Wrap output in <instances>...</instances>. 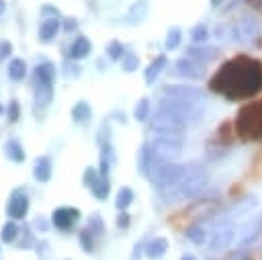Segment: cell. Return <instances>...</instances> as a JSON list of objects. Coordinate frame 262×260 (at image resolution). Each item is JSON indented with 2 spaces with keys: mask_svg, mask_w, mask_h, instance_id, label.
<instances>
[{
  "mask_svg": "<svg viewBox=\"0 0 262 260\" xmlns=\"http://www.w3.org/2000/svg\"><path fill=\"white\" fill-rule=\"evenodd\" d=\"M209 88L227 100L252 98L262 90V61L248 55H235L219 66L209 80Z\"/></svg>",
  "mask_w": 262,
  "mask_h": 260,
  "instance_id": "obj_1",
  "label": "cell"
},
{
  "mask_svg": "<svg viewBox=\"0 0 262 260\" xmlns=\"http://www.w3.org/2000/svg\"><path fill=\"white\" fill-rule=\"evenodd\" d=\"M207 182H209L207 168L203 164L192 162L190 172L178 184H174V186H170L166 190H160V199L164 203H178V201H184V199H194L196 194L203 192Z\"/></svg>",
  "mask_w": 262,
  "mask_h": 260,
  "instance_id": "obj_2",
  "label": "cell"
},
{
  "mask_svg": "<svg viewBox=\"0 0 262 260\" xmlns=\"http://www.w3.org/2000/svg\"><path fill=\"white\" fill-rule=\"evenodd\" d=\"M192 168V162H172V160H160L156 158L154 162V168H151V176H149V182L154 184V188L160 192V190H166L174 184H178Z\"/></svg>",
  "mask_w": 262,
  "mask_h": 260,
  "instance_id": "obj_3",
  "label": "cell"
},
{
  "mask_svg": "<svg viewBox=\"0 0 262 260\" xmlns=\"http://www.w3.org/2000/svg\"><path fill=\"white\" fill-rule=\"evenodd\" d=\"M235 133L244 141L262 139V98L252 100L237 111L235 117Z\"/></svg>",
  "mask_w": 262,
  "mask_h": 260,
  "instance_id": "obj_4",
  "label": "cell"
},
{
  "mask_svg": "<svg viewBox=\"0 0 262 260\" xmlns=\"http://www.w3.org/2000/svg\"><path fill=\"white\" fill-rule=\"evenodd\" d=\"M158 109L166 111L178 119H182L184 123L188 121H199L205 115V106L199 102H190V100H182V98H174V96H162L158 100Z\"/></svg>",
  "mask_w": 262,
  "mask_h": 260,
  "instance_id": "obj_5",
  "label": "cell"
},
{
  "mask_svg": "<svg viewBox=\"0 0 262 260\" xmlns=\"http://www.w3.org/2000/svg\"><path fill=\"white\" fill-rule=\"evenodd\" d=\"M149 129L156 135H172V137H182L186 133V123L166 111H156L149 117Z\"/></svg>",
  "mask_w": 262,
  "mask_h": 260,
  "instance_id": "obj_6",
  "label": "cell"
},
{
  "mask_svg": "<svg viewBox=\"0 0 262 260\" xmlns=\"http://www.w3.org/2000/svg\"><path fill=\"white\" fill-rule=\"evenodd\" d=\"M151 151L160 160H174L182 151V137H172V135H156L151 139Z\"/></svg>",
  "mask_w": 262,
  "mask_h": 260,
  "instance_id": "obj_7",
  "label": "cell"
},
{
  "mask_svg": "<svg viewBox=\"0 0 262 260\" xmlns=\"http://www.w3.org/2000/svg\"><path fill=\"white\" fill-rule=\"evenodd\" d=\"M260 35V25L254 16H242L229 31L231 41L244 45V43H252L256 37Z\"/></svg>",
  "mask_w": 262,
  "mask_h": 260,
  "instance_id": "obj_8",
  "label": "cell"
},
{
  "mask_svg": "<svg viewBox=\"0 0 262 260\" xmlns=\"http://www.w3.org/2000/svg\"><path fill=\"white\" fill-rule=\"evenodd\" d=\"M235 240V223H219L213 221V229L207 237V246L211 250H223L231 246Z\"/></svg>",
  "mask_w": 262,
  "mask_h": 260,
  "instance_id": "obj_9",
  "label": "cell"
},
{
  "mask_svg": "<svg viewBox=\"0 0 262 260\" xmlns=\"http://www.w3.org/2000/svg\"><path fill=\"white\" fill-rule=\"evenodd\" d=\"M164 96H174V98H182V100H190V102H199L203 104L207 98V92L194 84H166L162 86Z\"/></svg>",
  "mask_w": 262,
  "mask_h": 260,
  "instance_id": "obj_10",
  "label": "cell"
},
{
  "mask_svg": "<svg viewBox=\"0 0 262 260\" xmlns=\"http://www.w3.org/2000/svg\"><path fill=\"white\" fill-rule=\"evenodd\" d=\"M31 88H33V94H35L37 111L47 109L53 100V82H47V80L39 78L37 74H31Z\"/></svg>",
  "mask_w": 262,
  "mask_h": 260,
  "instance_id": "obj_11",
  "label": "cell"
},
{
  "mask_svg": "<svg viewBox=\"0 0 262 260\" xmlns=\"http://www.w3.org/2000/svg\"><path fill=\"white\" fill-rule=\"evenodd\" d=\"M27 211H29V194L25 192V188H14L8 197V203H6V215L8 219H25L27 217Z\"/></svg>",
  "mask_w": 262,
  "mask_h": 260,
  "instance_id": "obj_12",
  "label": "cell"
},
{
  "mask_svg": "<svg viewBox=\"0 0 262 260\" xmlns=\"http://www.w3.org/2000/svg\"><path fill=\"white\" fill-rule=\"evenodd\" d=\"M78 219H80V209L68 207V205L57 207V209H53V213H51V223H53V227H57L59 231H66V233L74 229V225H76Z\"/></svg>",
  "mask_w": 262,
  "mask_h": 260,
  "instance_id": "obj_13",
  "label": "cell"
},
{
  "mask_svg": "<svg viewBox=\"0 0 262 260\" xmlns=\"http://www.w3.org/2000/svg\"><path fill=\"white\" fill-rule=\"evenodd\" d=\"M174 72H176L178 76H182V78L199 80V78H205V74H207V66H205L203 61H196V59L184 55V57L176 59V63H174Z\"/></svg>",
  "mask_w": 262,
  "mask_h": 260,
  "instance_id": "obj_14",
  "label": "cell"
},
{
  "mask_svg": "<svg viewBox=\"0 0 262 260\" xmlns=\"http://www.w3.org/2000/svg\"><path fill=\"white\" fill-rule=\"evenodd\" d=\"M260 231H262V213H260V215H254V217H250V219L244 221V229H242V233H239V237H237V246H239V248L250 246V244L260 235Z\"/></svg>",
  "mask_w": 262,
  "mask_h": 260,
  "instance_id": "obj_15",
  "label": "cell"
},
{
  "mask_svg": "<svg viewBox=\"0 0 262 260\" xmlns=\"http://www.w3.org/2000/svg\"><path fill=\"white\" fill-rule=\"evenodd\" d=\"M186 55L192 57V59H196V61L207 63V61H211V59H217V57L221 55V49H219L217 45H205V43L194 45V43H192L190 47H186Z\"/></svg>",
  "mask_w": 262,
  "mask_h": 260,
  "instance_id": "obj_16",
  "label": "cell"
},
{
  "mask_svg": "<svg viewBox=\"0 0 262 260\" xmlns=\"http://www.w3.org/2000/svg\"><path fill=\"white\" fill-rule=\"evenodd\" d=\"M154 162H156V156H154V151H151V145H149V143H143V145L139 147V154H137V170H139V174H141L143 178H147V180H149V176H151Z\"/></svg>",
  "mask_w": 262,
  "mask_h": 260,
  "instance_id": "obj_17",
  "label": "cell"
},
{
  "mask_svg": "<svg viewBox=\"0 0 262 260\" xmlns=\"http://www.w3.org/2000/svg\"><path fill=\"white\" fill-rule=\"evenodd\" d=\"M59 31H61V20H59V18H45V20L39 25L37 37H39L41 43H51V41L57 37Z\"/></svg>",
  "mask_w": 262,
  "mask_h": 260,
  "instance_id": "obj_18",
  "label": "cell"
},
{
  "mask_svg": "<svg viewBox=\"0 0 262 260\" xmlns=\"http://www.w3.org/2000/svg\"><path fill=\"white\" fill-rule=\"evenodd\" d=\"M51 172H53V162L49 156H39L35 160L33 166V178L37 182H49L51 180Z\"/></svg>",
  "mask_w": 262,
  "mask_h": 260,
  "instance_id": "obj_19",
  "label": "cell"
},
{
  "mask_svg": "<svg viewBox=\"0 0 262 260\" xmlns=\"http://www.w3.org/2000/svg\"><path fill=\"white\" fill-rule=\"evenodd\" d=\"M90 51H92V43H90V39H88L86 35H78V37L72 41V45H70V57L76 59V61L88 57Z\"/></svg>",
  "mask_w": 262,
  "mask_h": 260,
  "instance_id": "obj_20",
  "label": "cell"
},
{
  "mask_svg": "<svg viewBox=\"0 0 262 260\" xmlns=\"http://www.w3.org/2000/svg\"><path fill=\"white\" fill-rule=\"evenodd\" d=\"M166 63H168V57L164 55V53H160L147 68H145V74H143V80H145V84H154L156 80H158V76L164 72V68H166Z\"/></svg>",
  "mask_w": 262,
  "mask_h": 260,
  "instance_id": "obj_21",
  "label": "cell"
},
{
  "mask_svg": "<svg viewBox=\"0 0 262 260\" xmlns=\"http://www.w3.org/2000/svg\"><path fill=\"white\" fill-rule=\"evenodd\" d=\"M90 119H92V106H90V102L88 100H78L72 106V121L76 125H86Z\"/></svg>",
  "mask_w": 262,
  "mask_h": 260,
  "instance_id": "obj_22",
  "label": "cell"
},
{
  "mask_svg": "<svg viewBox=\"0 0 262 260\" xmlns=\"http://www.w3.org/2000/svg\"><path fill=\"white\" fill-rule=\"evenodd\" d=\"M4 156L10 160V162H14V164H23L25 162V149H23V145H20V141L16 139V137H10V139H6V143H4Z\"/></svg>",
  "mask_w": 262,
  "mask_h": 260,
  "instance_id": "obj_23",
  "label": "cell"
},
{
  "mask_svg": "<svg viewBox=\"0 0 262 260\" xmlns=\"http://www.w3.org/2000/svg\"><path fill=\"white\" fill-rule=\"evenodd\" d=\"M166 252H168V240H166V237H154V240H149V242L145 244V248H143V254H145L147 258H151V260L162 258Z\"/></svg>",
  "mask_w": 262,
  "mask_h": 260,
  "instance_id": "obj_24",
  "label": "cell"
},
{
  "mask_svg": "<svg viewBox=\"0 0 262 260\" xmlns=\"http://www.w3.org/2000/svg\"><path fill=\"white\" fill-rule=\"evenodd\" d=\"M90 192H92L94 199L106 201V197H108V192H111V180H108V176L98 172V178H96L94 184L90 186Z\"/></svg>",
  "mask_w": 262,
  "mask_h": 260,
  "instance_id": "obj_25",
  "label": "cell"
},
{
  "mask_svg": "<svg viewBox=\"0 0 262 260\" xmlns=\"http://www.w3.org/2000/svg\"><path fill=\"white\" fill-rule=\"evenodd\" d=\"M27 76V61L23 57H12L8 61V78L12 82H20Z\"/></svg>",
  "mask_w": 262,
  "mask_h": 260,
  "instance_id": "obj_26",
  "label": "cell"
},
{
  "mask_svg": "<svg viewBox=\"0 0 262 260\" xmlns=\"http://www.w3.org/2000/svg\"><path fill=\"white\" fill-rule=\"evenodd\" d=\"M133 199H135L133 188H131V186H121L119 192H117V199H115V207H117V211H125V209H129V205L133 203Z\"/></svg>",
  "mask_w": 262,
  "mask_h": 260,
  "instance_id": "obj_27",
  "label": "cell"
},
{
  "mask_svg": "<svg viewBox=\"0 0 262 260\" xmlns=\"http://www.w3.org/2000/svg\"><path fill=\"white\" fill-rule=\"evenodd\" d=\"M23 229L16 225V221L14 219H8L4 225H2V231H0V242H4V244H10V242H16V237H18V233H20Z\"/></svg>",
  "mask_w": 262,
  "mask_h": 260,
  "instance_id": "obj_28",
  "label": "cell"
},
{
  "mask_svg": "<svg viewBox=\"0 0 262 260\" xmlns=\"http://www.w3.org/2000/svg\"><path fill=\"white\" fill-rule=\"evenodd\" d=\"M78 242H80V246H82V250H84L86 254H92L94 248H96V235H94L88 227H82V229H80Z\"/></svg>",
  "mask_w": 262,
  "mask_h": 260,
  "instance_id": "obj_29",
  "label": "cell"
},
{
  "mask_svg": "<svg viewBox=\"0 0 262 260\" xmlns=\"http://www.w3.org/2000/svg\"><path fill=\"white\" fill-rule=\"evenodd\" d=\"M104 51H106V57H108L111 61H119V59H123V55L127 53L125 47H123V43H121L119 39H111V41L106 43Z\"/></svg>",
  "mask_w": 262,
  "mask_h": 260,
  "instance_id": "obj_30",
  "label": "cell"
},
{
  "mask_svg": "<svg viewBox=\"0 0 262 260\" xmlns=\"http://www.w3.org/2000/svg\"><path fill=\"white\" fill-rule=\"evenodd\" d=\"M149 109H151L149 98H147V96L139 98V100H137V104H135V109H133V117H135V121H139V123L147 121V119H149V113H151Z\"/></svg>",
  "mask_w": 262,
  "mask_h": 260,
  "instance_id": "obj_31",
  "label": "cell"
},
{
  "mask_svg": "<svg viewBox=\"0 0 262 260\" xmlns=\"http://www.w3.org/2000/svg\"><path fill=\"white\" fill-rule=\"evenodd\" d=\"M186 237H188L192 244H196V246H203V244H207L209 231H207L205 227H201V225H190V227L186 229Z\"/></svg>",
  "mask_w": 262,
  "mask_h": 260,
  "instance_id": "obj_32",
  "label": "cell"
},
{
  "mask_svg": "<svg viewBox=\"0 0 262 260\" xmlns=\"http://www.w3.org/2000/svg\"><path fill=\"white\" fill-rule=\"evenodd\" d=\"M33 74H37L39 78H43V80H47V82H55V66H53L49 59L43 61V63H39V66H35Z\"/></svg>",
  "mask_w": 262,
  "mask_h": 260,
  "instance_id": "obj_33",
  "label": "cell"
},
{
  "mask_svg": "<svg viewBox=\"0 0 262 260\" xmlns=\"http://www.w3.org/2000/svg\"><path fill=\"white\" fill-rule=\"evenodd\" d=\"M209 35H211V31H209V27L207 25H194L192 29H190V39H192V43L194 45H201V43H205L207 39H209Z\"/></svg>",
  "mask_w": 262,
  "mask_h": 260,
  "instance_id": "obj_34",
  "label": "cell"
},
{
  "mask_svg": "<svg viewBox=\"0 0 262 260\" xmlns=\"http://www.w3.org/2000/svg\"><path fill=\"white\" fill-rule=\"evenodd\" d=\"M180 41H182V31H180L178 27H172V29L168 31V37H166L164 47H166L168 51H174V49H178Z\"/></svg>",
  "mask_w": 262,
  "mask_h": 260,
  "instance_id": "obj_35",
  "label": "cell"
},
{
  "mask_svg": "<svg viewBox=\"0 0 262 260\" xmlns=\"http://www.w3.org/2000/svg\"><path fill=\"white\" fill-rule=\"evenodd\" d=\"M139 55L135 53V51H129V53H125L123 55V59H121V68H123V72H135V70H139Z\"/></svg>",
  "mask_w": 262,
  "mask_h": 260,
  "instance_id": "obj_36",
  "label": "cell"
},
{
  "mask_svg": "<svg viewBox=\"0 0 262 260\" xmlns=\"http://www.w3.org/2000/svg\"><path fill=\"white\" fill-rule=\"evenodd\" d=\"M145 10H147V4L139 0L137 4H133V6L129 8V12H127V14H129V16H127V20H129V23H133V25H135V23H139V20L143 18Z\"/></svg>",
  "mask_w": 262,
  "mask_h": 260,
  "instance_id": "obj_37",
  "label": "cell"
},
{
  "mask_svg": "<svg viewBox=\"0 0 262 260\" xmlns=\"http://www.w3.org/2000/svg\"><path fill=\"white\" fill-rule=\"evenodd\" d=\"M94 235H102L104 233V221H102V217L98 215V213H92L90 217H88V225H86Z\"/></svg>",
  "mask_w": 262,
  "mask_h": 260,
  "instance_id": "obj_38",
  "label": "cell"
},
{
  "mask_svg": "<svg viewBox=\"0 0 262 260\" xmlns=\"http://www.w3.org/2000/svg\"><path fill=\"white\" fill-rule=\"evenodd\" d=\"M6 117H8L10 123H16L20 119V102L16 98H10V102L6 106Z\"/></svg>",
  "mask_w": 262,
  "mask_h": 260,
  "instance_id": "obj_39",
  "label": "cell"
},
{
  "mask_svg": "<svg viewBox=\"0 0 262 260\" xmlns=\"http://www.w3.org/2000/svg\"><path fill=\"white\" fill-rule=\"evenodd\" d=\"M98 178V170L94 168V166H88L86 170H84V176H82V182H84V186H92L94 184V180Z\"/></svg>",
  "mask_w": 262,
  "mask_h": 260,
  "instance_id": "obj_40",
  "label": "cell"
},
{
  "mask_svg": "<svg viewBox=\"0 0 262 260\" xmlns=\"http://www.w3.org/2000/svg\"><path fill=\"white\" fill-rule=\"evenodd\" d=\"M18 248L23 250H29L33 246V235H31V225H25L23 227V237H20V244H16Z\"/></svg>",
  "mask_w": 262,
  "mask_h": 260,
  "instance_id": "obj_41",
  "label": "cell"
},
{
  "mask_svg": "<svg viewBox=\"0 0 262 260\" xmlns=\"http://www.w3.org/2000/svg\"><path fill=\"white\" fill-rule=\"evenodd\" d=\"M61 29H63V33H74V31H78V20L72 18V16H63L61 18Z\"/></svg>",
  "mask_w": 262,
  "mask_h": 260,
  "instance_id": "obj_42",
  "label": "cell"
},
{
  "mask_svg": "<svg viewBox=\"0 0 262 260\" xmlns=\"http://www.w3.org/2000/svg\"><path fill=\"white\" fill-rule=\"evenodd\" d=\"M41 14H43L45 18H57L61 12H59V8H55L53 4H43V6H41Z\"/></svg>",
  "mask_w": 262,
  "mask_h": 260,
  "instance_id": "obj_43",
  "label": "cell"
},
{
  "mask_svg": "<svg viewBox=\"0 0 262 260\" xmlns=\"http://www.w3.org/2000/svg\"><path fill=\"white\" fill-rule=\"evenodd\" d=\"M129 223H131L129 213H127V211H119V215H117V227L125 229V227H129Z\"/></svg>",
  "mask_w": 262,
  "mask_h": 260,
  "instance_id": "obj_44",
  "label": "cell"
},
{
  "mask_svg": "<svg viewBox=\"0 0 262 260\" xmlns=\"http://www.w3.org/2000/svg\"><path fill=\"white\" fill-rule=\"evenodd\" d=\"M47 225H49V223H47V219H45L43 215H37V217L31 221V227H35L37 231H45V229H47Z\"/></svg>",
  "mask_w": 262,
  "mask_h": 260,
  "instance_id": "obj_45",
  "label": "cell"
},
{
  "mask_svg": "<svg viewBox=\"0 0 262 260\" xmlns=\"http://www.w3.org/2000/svg\"><path fill=\"white\" fill-rule=\"evenodd\" d=\"M63 70H66L70 76H80V74H82V68H80L78 63H74V61H63Z\"/></svg>",
  "mask_w": 262,
  "mask_h": 260,
  "instance_id": "obj_46",
  "label": "cell"
},
{
  "mask_svg": "<svg viewBox=\"0 0 262 260\" xmlns=\"http://www.w3.org/2000/svg\"><path fill=\"white\" fill-rule=\"evenodd\" d=\"M10 51H12L10 41H2V43H0V61H2V59H6V57L10 55Z\"/></svg>",
  "mask_w": 262,
  "mask_h": 260,
  "instance_id": "obj_47",
  "label": "cell"
},
{
  "mask_svg": "<svg viewBox=\"0 0 262 260\" xmlns=\"http://www.w3.org/2000/svg\"><path fill=\"white\" fill-rule=\"evenodd\" d=\"M246 2H248V4H250L254 10H258V12L262 14V0H246Z\"/></svg>",
  "mask_w": 262,
  "mask_h": 260,
  "instance_id": "obj_48",
  "label": "cell"
},
{
  "mask_svg": "<svg viewBox=\"0 0 262 260\" xmlns=\"http://www.w3.org/2000/svg\"><path fill=\"white\" fill-rule=\"evenodd\" d=\"M6 12V0H0V16Z\"/></svg>",
  "mask_w": 262,
  "mask_h": 260,
  "instance_id": "obj_49",
  "label": "cell"
},
{
  "mask_svg": "<svg viewBox=\"0 0 262 260\" xmlns=\"http://www.w3.org/2000/svg\"><path fill=\"white\" fill-rule=\"evenodd\" d=\"M180 260H199V258L192 256V254H184V256H180Z\"/></svg>",
  "mask_w": 262,
  "mask_h": 260,
  "instance_id": "obj_50",
  "label": "cell"
},
{
  "mask_svg": "<svg viewBox=\"0 0 262 260\" xmlns=\"http://www.w3.org/2000/svg\"><path fill=\"white\" fill-rule=\"evenodd\" d=\"M225 0H211V6H219V4H223Z\"/></svg>",
  "mask_w": 262,
  "mask_h": 260,
  "instance_id": "obj_51",
  "label": "cell"
},
{
  "mask_svg": "<svg viewBox=\"0 0 262 260\" xmlns=\"http://www.w3.org/2000/svg\"><path fill=\"white\" fill-rule=\"evenodd\" d=\"M4 113H6V109H4V106H2V104H0V117H2V115H4Z\"/></svg>",
  "mask_w": 262,
  "mask_h": 260,
  "instance_id": "obj_52",
  "label": "cell"
}]
</instances>
